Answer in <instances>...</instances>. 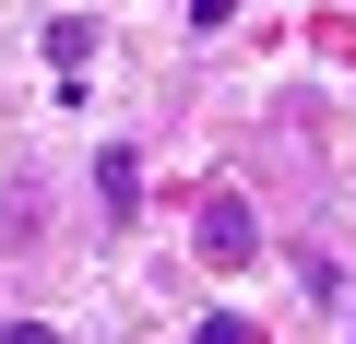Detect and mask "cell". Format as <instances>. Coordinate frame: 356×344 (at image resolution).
<instances>
[{
	"label": "cell",
	"mask_w": 356,
	"mask_h": 344,
	"mask_svg": "<svg viewBox=\"0 0 356 344\" xmlns=\"http://www.w3.org/2000/svg\"><path fill=\"white\" fill-rule=\"evenodd\" d=\"M0 344H72V332H48V320H0Z\"/></svg>",
	"instance_id": "obj_5"
},
{
	"label": "cell",
	"mask_w": 356,
	"mask_h": 344,
	"mask_svg": "<svg viewBox=\"0 0 356 344\" xmlns=\"http://www.w3.org/2000/svg\"><path fill=\"white\" fill-rule=\"evenodd\" d=\"M191 238H202V261H214V273H238V261L261 249V226H250V202H238V190H202V214H191Z\"/></svg>",
	"instance_id": "obj_1"
},
{
	"label": "cell",
	"mask_w": 356,
	"mask_h": 344,
	"mask_svg": "<svg viewBox=\"0 0 356 344\" xmlns=\"http://www.w3.org/2000/svg\"><path fill=\"white\" fill-rule=\"evenodd\" d=\"M191 24H238V0H191Z\"/></svg>",
	"instance_id": "obj_6"
},
{
	"label": "cell",
	"mask_w": 356,
	"mask_h": 344,
	"mask_svg": "<svg viewBox=\"0 0 356 344\" xmlns=\"http://www.w3.org/2000/svg\"><path fill=\"white\" fill-rule=\"evenodd\" d=\"M95 214H107V226H131V214H143V154H131V142H107V154H95Z\"/></svg>",
	"instance_id": "obj_2"
},
{
	"label": "cell",
	"mask_w": 356,
	"mask_h": 344,
	"mask_svg": "<svg viewBox=\"0 0 356 344\" xmlns=\"http://www.w3.org/2000/svg\"><path fill=\"white\" fill-rule=\"evenodd\" d=\"M83 60H95V24H83V13H48V72H60V95H83V83H72Z\"/></svg>",
	"instance_id": "obj_3"
},
{
	"label": "cell",
	"mask_w": 356,
	"mask_h": 344,
	"mask_svg": "<svg viewBox=\"0 0 356 344\" xmlns=\"http://www.w3.org/2000/svg\"><path fill=\"white\" fill-rule=\"evenodd\" d=\"M191 344H261V332H250V320H238V309H214V320H202V332H191Z\"/></svg>",
	"instance_id": "obj_4"
}]
</instances>
